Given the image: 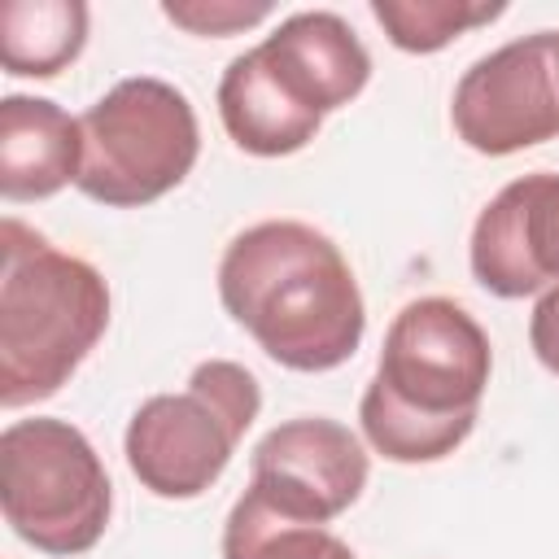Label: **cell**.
Returning a JSON list of instances; mask_svg holds the SVG:
<instances>
[{"label":"cell","instance_id":"1","mask_svg":"<svg viewBox=\"0 0 559 559\" xmlns=\"http://www.w3.org/2000/svg\"><path fill=\"white\" fill-rule=\"evenodd\" d=\"M223 310L288 371H332L362 345L367 306L345 253L310 223L266 218L218 262Z\"/></svg>","mask_w":559,"mask_h":559},{"label":"cell","instance_id":"2","mask_svg":"<svg viewBox=\"0 0 559 559\" xmlns=\"http://www.w3.org/2000/svg\"><path fill=\"white\" fill-rule=\"evenodd\" d=\"M489 371V336L459 301H406L384 332L376 376L358 402L362 437L389 463L454 454L476 428Z\"/></svg>","mask_w":559,"mask_h":559},{"label":"cell","instance_id":"3","mask_svg":"<svg viewBox=\"0 0 559 559\" xmlns=\"http://www.w3.org/2000/svg\"><path fill=\"white\" fill-rule=\"evenodd\" d=\"M0 245V402L13 411L52 397L96 349L109 328V284L22 218H4Z\"/></svg>","mask_w":559,"mask_h":559},{"label":"cell","instance_id":"4","mask_svg":"<svg viewBox=\"0 0 559 559\" xmlns=\"http://www.w3.org/2000/svg\"><path fill=\"white\" fill-rule=\"evenodd\" d=\"M258 411V376L231 358H205L192 367L188 389L135 406L122 437L127 467L157 498H201L227 472Z\"/></svg>","mask_w":559,"mask_h":559},{"label":"cell","instance_id":"5","mask_svg":"<svg viewBox=\"0 0 559 559\" xmlns=\"http://www.w3.org/2000/svg\"><path fill=\"white\" fill-rule=\"evenodd\" d=\"M83 166L74 188L87 201L131 210L179 188L201 153L192 100L153 74L114 83L83 118Z\"/></svg>","mask_w":559,"mask_h":559},{"label":"cell","instance_id":"6","mask_svg":"<svg viewBox=\"0 0 559 559\" xmlns=\"http://www.w3.org/2000/svg\"><path fill=\"white\" fill-rule=\"evenodd\" d=\"M0 507L26 546L70 559L105 537L114 485L70 419L35 415L0 432Z\"/></svg>","mask_w":559,"mask_h":559},{"label":"cell","instance_id":"7","mask_svg":"<svg viewBox=\"0 0 559 559\" xmlns=\"http://www.w3.org/2000/svg\"><path fill=\"white\" fill-rule=\"evenodd\" d=\"M454 135L485 157H507L559 135L555 31L511 39L476 57L450 96Z\"/></svg>","mask_w":559,"mask_h":559},{"label":"cell","instance_id":"8","mask_svg":"<svg viewBox=\"0 0 559 559\" xmlns=\"http://www.w3.org/2000/svg\"><path fill=\"white\" fill-rule=\"evenodd\" d=\"M367 472V450L345 424L328 415H301L271 428L253 445L249 493H258L280 515L328 524L358 502Z\"/></svg>","mask_w":559,"mask_h":559},{"label":"cell","instance_id":"9","mask_svg":"<svg viewBox=\"0 0 559 559\" xmlns=\"http://www.w3.org/2000/svg\"><path fill=\"white\" fill-rule=\"evenodd\" d=\"M472 275L493 297H533L559 284V175L511 179L472 223Z\"/></svg>","mask_w":559,"mask_h":559},{"label":"cell","instance_id":"10","mask_svg":"<svg viewBox=\"0 0 559 559\" xmlns=\"http://www.w3.org/2000/svg\"><path fill=\"white\" fill-rule=\"evenodd\" d=\"M253 52L275 87L319 118L349 105L371 79V52L332 9H301L284 17Z\"/></svg>","mask_w":559,"mask_h":559},{"label":"cell","instance_id":"11","mask_svg":"<svg viewBox=\"0 0 559 559\" xmlns=\"http://www.w3.org/2000/svg\"><path fill=\"white\" fill-rule=\"evenodd\" d=\"M83 131L57 100L4 96L0 100V192L4 201H44L79 179Z\"/></svg>","mask_w":559,"mask_h":559},{"label":"cell","instance_id":"12","mask_svg":"<svg viewBox=\"0 0 559 559\" xmlns=\"http://www.w3.org/2000/svg\"><path fill=\"white\" fill-rule=\"evenodd\" d=\"M218 118H223L227 135L253 157H288V153L306 148L323 127L319 114L297 109L275 87V79L262 70L253 48L227 61V70L218 79Z\"/></svg>","mask_w":559,"mask_h":559},{"label":"cell","instance_id":"13","mask_svg":"<svg viewBox=\"0 0 559 559\" xmlns=\"http://www.w3.org/2000/svg\"><path fill=\"white\" fill-rule=\"evenodd\" d=\"M87 44L83 0H9L0 4V66L4 74L52 79Z\"/></svg>","mask_w":559,"mask_h":559},{"label":"cell","instance_id":"14","mask_svg":"<svg viewBox=\"0 0 559 559\" xmlns=\"http://www.w3.org/2000/svg\"><path fill=\"white\" fill-rule=\"evenodd\" d=\"M223 559H358L328 524L280 515L258 493H240L223 524Z\"/></svg>","mask_w":559,"mask_h":559},{"label":"cell","instance_id":"15","mask_svg":"<svg viewBox=\"0 0 559 559\" xmlns=\"http://www.w3.org/2000/svg\"><path fill=\"white\" fill-rule=\"evenodd\" d=\"M507 4H476V0H371V17L384 26L389 44L402 52H441L472 26L502 17Z\"/></svg>","mask_w":559,"mask_h":559},{"label":"cell","instance_id":"16","mask_svg":"<svg viewBox=\"0 0 559 559\" xmlns=\"http://www.w3.org/2000/svg\"><path fill=\"white\" fill-rule=\"evenodd\" d=\"M162 13H166V22H175L192 35L223 39V35H236V31L266 22L271 4L266 0H253V4H245V0H166Z\"/></svg>","mask_w":559,"mask_h":559},{"label":"cell","instance_id":"17","mask_svg":"<svg viewBox=\"0 0 559 559\" xmlns=\"http://www.w3.org/2000/svg\"><path fill=\"white\" fill-rule=\"evenodd\" d=\"M528 345L546 371L559 376V284L546 288L528 314Z\"/></svg>","mask_w":559,"mask_h":559},{"label":"cell","instance_id":"18","mask_svg":"<svg viewBox=\"0 0 559 559\" xmlns=\"http://www.w3.org/2000/svg\"><path fill=\"white\" fill-rule=\"evenodd\" d=\"M555 74H559V31H555Z\"/></svg>","mask_w":559,"mask_h":559}]
</instances>
